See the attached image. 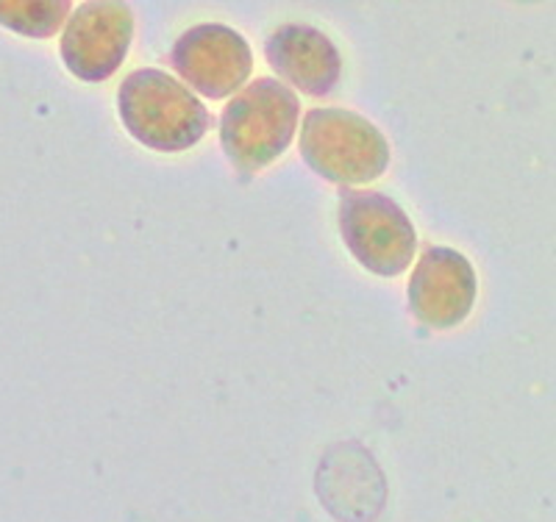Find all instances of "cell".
<instances>
[{"label": "cell", "instance_id": "cell-1", "mask_svg": "<svg viewBox=\"0 0 556 522\" xmlns=\"http://www.w3.org/2000/svg\"><path fill=\"white\" fill-rule=\"evenodd\" d=\"M117 112L137 142L162 153L198 145L208 128L206 106L162 69H134L117 92Z\"/></svg>", "mask_w": 556, "mask_h": 522}, {"label": "cell", "instance_id": "cell-2", "mask_svg": "<svg viewBox=\"0 0 556 522\" xmlns=\"http://www.w3.org/2000/svg\"><path fill=\"white\" fill-rule=\"evenodd\" d=\"M298 94L278 78H256L223 109L220 142L242 176L265 170L290 148L298 128Z\"/></svg>", "mask_w": 556, "mask_h": 522}, {"label": "cell", "instance_id": "cell-3", "mask_svg": "<svg viewBox=\"0 0 556 522\" xmlns=\"http://www.w3.org/2000/svg\"><path fill=\"white\" fill-rule=\"evenodd\" d=\"M301 156L326 181L367 183L384 176L390 142L374 123L348 109H309L301 126Z\"/></svg>", "mask_w": 556, "mask_h": 522}, {"label": "cell", "instance_id": "cell-4", "mask_svg": "<svg viewBox=\"0 0 556 522\" xmlns=\"http://www.w3.org/2000/svg\"><path fill=\"white\" fill-rule=\"evenodd\" d=\"M340 233L365 270L395 278L412 265L417 233L404 208L374 189L342 187Z\"/></svg>", "mask_w": 556, "mask_h": 522}, {"label": "cell", "instance_id": "cell-5", "mask_svg": "<svg viewBox=\"0 0 556 522\" xmlns=\"http://www.w3.org/2000/svg\"><path fill=\"white\" fill-rule=\"evenodd\" d=\"M170 64L190 92L195 89L203 98L223 101L245 87L253 56L240 31L220 23H201L176 39Z\"/></svg>", "mask_w": 556, "mask_h": 522}, {"label": "cell", "instance_id": "cell-6", "mask_svg": "<svg viewBox=\"0 0 556 522\" xmlns=\"http://www.w3.org/2000/svg\"><path fill=\"white\" fill-rule=\"evenodd\" d=\"M134 14L126 3L92 0L67 17L62 34V59L81 81H106L128 56Z\"/></svg>", "mask_w": 556, "mask_h": 522}, {"label": "cell", "instance_id": "cell-7", "mask_svg": "<svg viewBox=\"0 0 556 522\" xmlns=\"http://www.w3.org/2000/svg\"><path fill=\"white\" fill-rule=\"evenodd\" d=\"M476 270L454 247H429L409 281V308L429 328H454L476 303Z\"/></svg>", "mask_w": 556, "mask_h": 522}, {"label": "cell", "instance_id": "cell-8", "mask_svg": "<svg viewBox=\"0 0 556 522\" xmlns=\"http://www.w3.org/2000/svg\"><path fill=\"white\" fill-rule=\"evenodd\" d=\"M265 56L278 76L312 98L331 94L342 76V59L334 42L304 23L276 28L265 42Z\"/></svg>", "mask_w": 556, "mask_h": 522}, {"label": "cell", "instance_id": "cell-9", "mask_svg": "<svg viewBox=\"0 0 556 522\" xmlns=\"http://www.w3.org/2000/svg\"><path fill=\"white\" fill-rule=\"evenodd\" d=\"M73 3L70 0H48V3H0V26L14 28L26 37H51L67 23Z\"/></svg>", "mask_w": 556, "mask_h": 522}]
</instances>
